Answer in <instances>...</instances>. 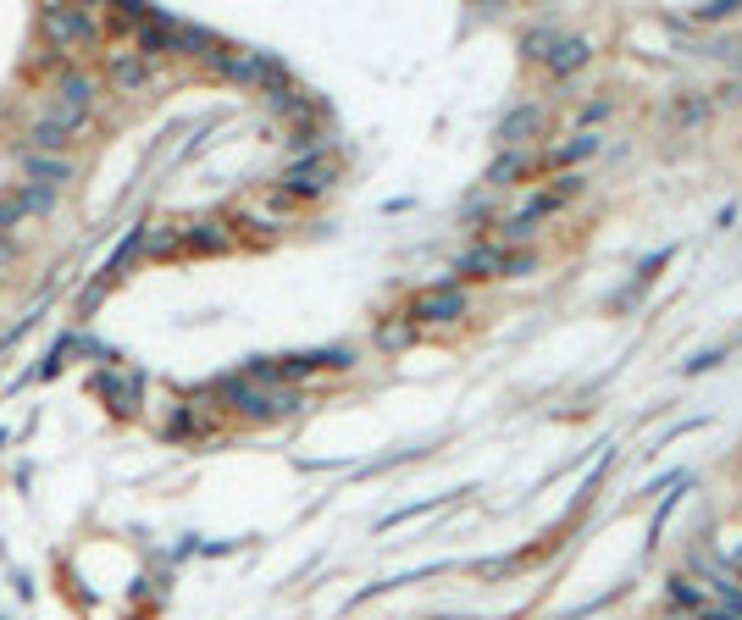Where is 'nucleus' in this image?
<instances>
[{"label": "nucleus", "mask_w": 742, "mask_h": 620, "mask_svg": "<svg viewBox=\"0 0 742 620\" xmlns=\"http://www.w3.org/2000/svg\"><path fill=\"white\" fill-rule=\"evenodd\" d=\"M338 178V167L327 161V155H305V161H294V167L283 172V194H294V200H316V194H327Z\"/></svg>", "instance_id": "f257e3e1"}, {"label": "nucleus", "mask_w": 742, "mask_h": 620, "mask_svg": "<svg viewBox=\"0 0 742 620\" xmlns=\"http://www.w3.org/2000/svg\"><path fill=\"white\" fill-rule=\"evenodd\" d=\"M78 128H84V117H72V111H61V106H45L34 122H28V144H34V155H50V150H61Z\"/></svg>", "instance_id": "f03ea898"}, {"label": "nucleus", "mask_w": 742, "mask_h": 620, "mask_svg": "<svg viewBox=\"0 0 742 620\" xmlns=\"http://www.w3.org/2000/svg\"><path fill=\"white\" fill-rule=\"evenodd\" d=\"M45 34L67 50V45H89V39L100 34V23H95V12H84V6H50V12H45Z\"/></svg>", "instance_id": "7ed1b4c3"}, {"label": "nucleus", "mask_w": 742, "mask_h": 620, "mask_svg": "<svg viewBox=\"0 0 742 620\" xmlns=\"http://www.w3.org/2000/svg\"><path fill=\"white\" fill-rule=\"evenodd\" d=\"M466 316V294L455 283H438L427 294H416V310H410V322H455Z\"/></svg>", "instance_id": "20e7f679"}, {"label": "nucleus", "mask_w": 742, "mask_h": 620, "mask_svg": "<svg viewBox=\"0 0 742 620\" xmlns=\"http://www.w3.org/2000/svg\"><path fill=\"white\" fill-rule=\"evenodd\" d=\"M150 78H156V67L139 50H111V89L117 95H139V89H150Z\"/></svg>", "instance_id": "39448f33"}, {"label": "nucleus", "mask_w": 742, "mask_h": 620, "mask_svg": "<svg viewBox=\"0 0 742 620\" xmlns=\"http://www.w3.org/2000/svg\"><path fill=\"white\" fill-rule=\"evenodd\" d=\"M50 106H61V111H72V117H84L89 122V106H95V78H89V72H61L56 78V100H50Z\"/></svg>", "instance_id": "423d86ee"}, {"label": "nucleus", "mask_w": 742, "mask_h": 620, "mask_svg": "<svg viewBox=\"0 0 742 620\" xmlns=\"http://www.w3.org/2000/svg\"><path fill=\"white\" fill-rule=\"evenodd\" d=\"M23 172H28V183H34V189H50V194H56V183L72 178V161H61V155H28Z\"/></svg>", "instance_id": "0eeeda50"}, {"label": "nucleus", "mask_w": 742, "mask_h": 620, "mask_svg": "<svg viewBox=\"0 0 742 620\" xmlns=\"http://www.w3.org/2000/svg\"><path fill=\"white\" fill-rule=\"evenodd\" d=\"M455 272H466V277H504V250H499V244H477V250H466L455 261Z\"/></svg>", "instance_id": "6e6552de"}, {"label": "nucleus", "mask_w": 742, "mask_h": 620, "mask_svg": "<svg viewBox=\"0 0 742 620\" xmlns=\"http://www.w3.org/2000/svg\"><path fill=\"white\" fill-rule=\"evenodd\" d=\"M587 61H593V45H587V39H582V34H565V39H560V45H554V56H549V67H554V72H560V78H565V72H576V67H587Z\"/></svg>", "instance_id": "1a4fd4ad"}, {"label": "nucleus", "mask_w": 742, "mask_h": 620, "mask_svg": "<svg viewBox=\"0 0 742 620\" xmlns=\"http://www.w3.org/2000/svg\"><path fill=\"white\" fill-rule=\"evenodd\" d=\"M538 122H543V106H521V111H510V117L499 122V139L504 144H521V139H532V133H538Z\"/></svg>", "instance_id": "9d476101"}, {"label": "nucleus", "mask_w": 742, "mask_h": 620, "mask_svg": "<svg viewBox=\"0 0 742 620\" xmlns=\"http://www.w3.org/2000/svg\"><path fill=\"white\" fill-rule=\"evenodd\" d=\"M100 394L111 399V410H133V399H139V377H117V371H106V377H100Z\"/></svg>", "instance_id": "9b49d317"}, {"label": "nucleus", "mask_w": 742, "mask_h": 620, "mask_svg": "<svg viewBox=\"0 0 742 620\" xmlns=\"http://www.w3.org/2000/svg\"><path fill=\"white\" fill-rule=\"evenodd\" d=\"M593 150H599V133H576V139L560 144L549 161H554V167H571V161H582V155H593Z\"/></svg>", "instance_id": "f8f14e48"}, {"label": "nucleus", "mask_w": 742, "mask_h": 620, "mask_svg": "<svg viewBox=\"0 0 742 620\" xmlns=\"http://www.w3.org/2000/svg\"><path fill=\"white\" fill-rule=\"evenodd\" d=\"M183 244H189V250H222V244H228V233H222L216 222H200V227H189V233H183Z\"/></svg>", "instance_id": "ddd939ff"}, {"label": "nucleus", "mask_w": 742, "mask_h": 620, "mask_svg": "<svg viewBox=\"0 0 742 620\" xmlns=\"http://www.w3.org/2000/svg\"><path fill=\"white\" fill-rule=\"evenodd\" d=\"M172 244H178V227H167V222H150V233L139 239V250L161 255V250H172Z\"/></svg>", "instance_id": "4468645a"}, {"label": "nucleus", "mask_w": 742, "mask_h": 620, "mask_svg": "<svg viewBox=\"0 0 742 620\" xmlns=\"http://www.w3.org/2000/svg\"><path fill=\"white\" fill-rule=\"evenodd\" d=\"M554 45H560V39L543 34V28H532V34H527V56H532V61H549V56H554Z\"/></svg>", "instance_id": "2eb2a0df"}, {"label": "nucleus", "mask_w": 742, "mask_h": 620, "mask_svg": "<svg viewBox=\"0 0 742 620\" xmlns=\"http://www.w3.org/2000/svg\"><path fill=\"white\" fill-rule=\"evenodd\" d=\"M671 598H676V604H682V609H704V598H698V587H693V582H682V576H676V582H671Z\"/></svg>", "instance_id": "dca6fc26"}, {"label": "nucleus", "mask_w": 742, "mask_h": 620, "mask_svg": "<svg viewBox=\"0 0 742 620\" xmlns=\"http://www.w3.org/2000/svg\"><path fill=\"white\" fill-rule=\"evenodd\" d=\"M521 167H527V161H521V155H504L499 167L488 172V183H510V178H521Z\"/></svg>", "instance_id": "f3484780"}, {"label": "nucleus", "mask_w": 742, "mask_h": 620, "mask_svg": "<svg viewBox=\"0 0 742 620\" xmlns=\"http://www.w3.org/2000/svg\"><path fill=\"white\" fill-rule=\"evenodd\" d=\"M731 12H737V0H709L698 17H704V23H720V17H731Z\"/></svg>", "instance_id": "a211bd4d"}, {"label": "nucleus", "mask_w": 742, "mask_h": 620, "mask_svg": "<svg viewBox=\"0 0 742 620\" xmlns=\"http://www.w3.org/2000/svg\"><path fill=\"white\" fill-rule=\"evenodd\" d=\"M405 338H410V322H388V327H383V344H388V349H399Z\"/></svg>", "instance_id": "6ab92c4d"}, {"label": "nucleus", "mask_w": 742, "mask_h": 620, "mask_svg": "<svg viewBox=\"0 0 742 620\" xmlns=\"http://www.w3.org/2000/svg\"><path fill=\"white\" fill-rule=\"evenodd\" d=\"M532 266H538L532 255H504V272H510V277H527Z\"/></svg>", "instance_id": "aec40b11"}, {"label": "nucleus", "mask_w": 742, "mask_h": 620, "mask_svg": "<svg viewBox=\"0 0 742 620\" xmlns=\"http://www.w3.org/2000/svg\"><path fill=\"white\" fill-rule=\"evenodd\" d=\"M0 266H12V244L0 239Z\"/></svg>", "instance_id": "412c9836"}, {"label": "nucleus", "mask_w": 742, "mask_h": 620, "mask_svg": "<svg viewBox=\"0 0 742 620\" xmlns=\"http://www.w3.org/2000/svg\"><path fill=\"white\" fill-rule=\"evenodd\" d=\"M709 620H737V615H726V609H709Z\"/></svg>", "instance_id": "4be33fe9"}]
</instances>
